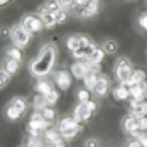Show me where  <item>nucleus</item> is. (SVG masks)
I'll use <instances>...</instances> for the list:
<instances>
[{
  "mask_svg": "<svg viewBox=\"0 0 147 147\" xmlns=\"http://www.w3.org/2000/svg\"><path fill=\"white\" fill-rule=\"evenodd\" d=\"M54 63H56V46L54 44H46L37 58L30 63V73L37 78L46 76V74L51 73V69L54 68Z\"/></svg>",
  "mask_w": 147,
  "mask_h": 147,
  "instance_id": "nucleus-1",
  "label": "nucleus"
},
{
  "mask_svg": "<svg viewBox=\"0 0 147 147\" xmlns=\"http://www.w3.org/2000/svg\"><path fill=\"white\" fill-rule=\"evenodd\" d=\"M9 37H10V41H12L14 46H17V47H26L30 42L32 34L22 24H15V26H12V29L9 30Z\"/></svg>",
  "mask_w": 147,
  "mask_h": 147,
  "instance_id": "nucleus-2",
  "label": "nucleus"
},
{
  "mask_svg": "<svg viewBox=\"0 0 147 147\" xmlns=\"http://www.w3.org/2000/svg\"><path fill=\"white\" fill-rule=\"evenodd\" d=\"M49 125H51V122H47L42 115V112L39 110V112L30 115L29 122H27V132L30 135H41L42 132H46L49 129Z\"/></svg>",
  "mask_w": 147,
  "mask_h": 147,
  "instance_id": "nucleus-3",
  "label": "nucleus"
},
{
  "mask_svg": "<svg viewBox=\"0 0 147 147\" xmlns=\"http://www.w3.org/2000/svg\"><path fill=\"white\" fill-rule=\"evenodd\" d=\"M59 132H61V135L66 139V140H71V139H74L76 135H78V132H80V122L73 117H64L59 120V125H58Z\"/></svg>",
  "mask_w": 147,
  "mask_h": 147,
  "instance_id": "nucleus-4",
  "label": "nucleus"
},
{
  "mask_svg": "<svg viewBox=\"0 0 147 147\" xmlns=\"http://www.w3.org/2000/svg\"><path fill=\"white\" fill-rule=\"evenodd\" d=\"M20 24L29 30L32 36H34V34H39L42 29H46L44 22H42V19H41V15L39 14H26L24 17H22Z\"/></svg>",
  "mask_w": 147,
  "mask_h": 147,
  "instance_id": "nucleus-5",
  "label": "nucleus"
},
{
  "mask_svg": "<svg viewBox=\"0 0 147 147\" xmlns=\"http://www.w3.org/2000/svg\"><path fill=\"white\" fill-rule=\"evenodd\" d=\"M134 74V68L130 64V61L125 58H120L115 64V76L120 83H127Z\"/></svg>",
  "mask_w": 147,
  "mask_h": 147,
  "instance_id": "nucleus-6",
  "label": "nucleus"
},
{
  "mask_svg": "<svg viewBox=\"0 0 147 147\" xmlns=\"http://www.w3.org/2000/svg\"><path fill=\"white\" fill-rule=\"evenodd\" d=\"M90 71H91V68H90L86 58L78 59L76 63L71 64V73H73V76L76 78V80H85V76H86Z\"/></svg>",
  "mask_w": 147,
  "mask_h": 147,
  "instance_id": "nucleus-7",
  "label": "nucleus"
},
{
  "mask_svg": "<svg viewBox=\"0 0 147 147\" xmlns=\"http://www.w3.org/2000/svg\"><path fill=\"white\" fill-rule=\"evenodd\" d=\"M54 83L59 90L66 91V90L71 88V73L66 71V69H59L54 73Z\"/></svg>",
  "mask_w": 147,
  "mask_h": 147,
  "instance_id": "nucleus-8",
  "label": "nucleus"
},
{
  "mask_svg": "<svg viewBox=\"0 0 147 147\" xmlns=\"http://www.w3.org/2000/svg\"><path fill=\"white\" fill-rule=\"evenodd\" d=\"M123 127H125V130L129 134H132L134 137H139L142 130H140V127H139V118L135 117V115H129V117L123 120Z\"/></svg>",
  "mask_w": 147,
  "mask_h": 147,
  "instance_id": "nucleus-9",
  "label": "nucleus"
},
{
  "mask_svg": "<svg viewBox=\"0 0 147 147\" xmlns=\"http://www.w3.org/2000/svg\"><path fill=\"white\" fill-rule=\"evenodd\" d=\"M91 113H93V112L88 108V105L80 102L76 107H74V113H73V115H74V118L81 123V122H86V120L91 117Z\"/></svg>",
  "mask_w": 147,
  "mask_h": 147,
  "instance_id": "nucleus-10",
  "label": "nucleus"
},
{
  "mask_svg": "<svg viewBox=\"0 0 147 147\" xmlns=\"http://www.w3.org/2000/svg\"><path fill=\"white\" fill-rule=\"evenodd\" d=\"M102 10V0H90L88 5L83 9V12H81V17H85V19H90V17H95V15H98V12Z\"/></svg>",
  "mask_w": 147,
  "mask_h": 147,
  "instance_id": "nucleus-11",
  "label": "nucleus"
},
{
  "mask_svg": "<svg viewBox=\"0 0 147 147\" xmlns=\"http://www.w3.org/2000/svg\"><path fill=\"white\" fill-rule=\"evenodd\" d=\"M130 98H132V100H137V102H146V98H147V83L130 86Z\"/></svg>",
  "mask_w": 147,
  "mask_h": 147,
  "instance_id": "nucleus-12",
  "label": "nucleus"
},
{
  "mask_svg": "<svg viewBox=\"0 0 147 147\" xmlns=\"http://www.w3.org/2000/svg\"><path fill=\"white\" fill-rule=\"evenodd\" d=\"M113 96H115V100H118V102H125V100H129V98H130V86L120 83L118 86L113 88Z\"/></svg>",
  "mask_w": 147,
  "mask_h": 147,
  "instance_id": "nucleus-13",
  "label": "nucleus"
},
{
  "mask_svg": "<svg viewBox=\"0 0 147 147\" xmlns=\"http://www.w3.org/2000/svg\"><path fill=\"white\" fill-rule=\"evenodd\" d=\"M39 15L44 22L46 29H53L54 26H58V20H56V12H46V10H39Z\"/></svg>",
  "mask_w": 147,
  "mask_h": 147,
  "instance_id": "nucleus-14",
  "label": "nucleus"
},
{
  "mask_svg": "<svg viewBox=\"0 0 147 147\" xmlns=\"http://www.w3.org/2000/svg\"><path fill=\"white\" fill-rule=\"evenodd\" d=\"M147 80V74L144 69H134V74L132 78L127 81V83H123V85H127V86H134V85H142V83H146Z\"/></svg>",
  "mask_w": 147,
  "mask_h": 147,
  "instance_id": "nucleus-15",
  "label": "nucleus"
},
{
  "mask_svg": "<svg viewBox=\"0 0 147 147\" xmlns=\"http://www.w3.org/2000/svg\"><path fill=\"white\" fill-rule=\"evenodd\" d=\"M61 139H64V137L61 135V132L54 130V129H47V130L44 132V142H46V146H53V144L59 142Z\"/></svg>",
  "mask_w": 147,
  "mask_h": 147,
  "instance_id": "nucleus-16",
  "label": "nucleus"
},
{
  "mask_svg": "<svg viewBox=\"0 0 147 147\" xmlns=\"http://www.w3.org/2000/svg\"><path fill=\"white\" fill-rule=\"evenodd\" d=\"M108 90H110L108 78H107V76H100V78H98V83H96V86H95V93H96L98 96H105V95L108 93Z\"/></svg>",
  "mask_w": 147,
  "mask_h": 147,
  "instance_id": "nucleus-17",
  "label": "nucleus"
},
{
  "mask_svg": "<svg viewBox=\"0 0 147 147\" xmlns=\"http://www.w3.org/2000/svg\"><path fill=\"white\" fill-rule=\"evenodd\" d=\"M105 56H107L105 49H103V47H96V46H95V49L90 53L88 59L91 61V63H95V64H102V61L105 59Z\"/></svg>",
  "mask_w": 147,
  "mask_h": 147,
  "instance_id": "nucleus-18",
  "label": "nucleus"
},
{
  "mask_svg": "<svg viewBox=\"0 0 147 147\" xmlns=\"http://www.w3.org/2000/svg\"><path fill=\"white\" fill-rule=\"evenodd\" d=\"M98 73L96 71H90L86 76H85V88L86 90H90V91H95V86H96V83H98Z\"/></svg>",
  "mask_w": 147,
  "mask_h": 147,
  "instance_id": "nucleus-19",
  "label": "nucleus"
},
{
  "mask_svg": "<svg viewBox=\"0 0 147 147\" xmlns=\"http://www.w3.org/2000/svg\"><path fill=\"white\" fill-rule=\"evenodd\" d=\"M19 68H20V61L12 59V58H7V61H5V66H3V69H5L7 73L15 74L17 71H19Z\"/></svg>",
  "mask_w": 147,
  "mask_h": 147,
  "instance_id": "nucleus-20",
  "label": "nucleus"
},
{
  "mask_svg": "<svg viewBox=\"0 0 147 147\" xmlns=\"http://www.w3.org/2000/svg\"><path fill=\"white\" fill-rule=\"evenodd\" d=\"M51 90H53L51 83H49V81H46V80H39V81H37V85H36V91H37V93H41V95H47Z\"/></svg>",
  "mask_w": 147,
  "mask_h": 147,
  "instance_id": "nucleus-21",
  "label": "nucleus"
},
{
  "mask_svg": "<svg viewBox=\"0 0 147 147\" xmlns=\"http://www.w3.org/2000/svg\"><path fill=\"white\" fill-rule=\"evenodd\" d=\"M59 9V3L58 0H47V2H44L42 5H41V9L39 10H46V12H58Z\"/></svg>",
  "mask_w": 147,
  "mask_h": 147,
  "instance_id": "nucleus-22",
  "label": "nucleus"
},
{
  "mask_svg": "<svg viewBox=\"0 0 147 147\" xmlns=\"http://www.w3.org/2000/svg\"><path fill=\"white\" fill-rule=\"evenodd\" d=\"M32 107H34L36 110H42V108H46V107H47V102H46L44 95L37 93V95L34 96V100H32Z\"/></svg>",
  "mask_w": 147,
  "mask_h": 147,
  "instance_id": "nucleus-23",
  "label": "nucleus"
},
{
  "mask_svg": "<svg viewBox=\"0 0 147 147\" xmlns=\"http://www.w3.org/2000/svg\"><path fill=\"white\" fill-rule=\"evenodd\" d=\"M22 47H17V46H12V47H9L7 51H5V54H7V58H12V59H17V61H22V51H20Z\"/></svg>",
  "mask_w": 147,
  "mask_h": 147,
  "instance_id": "nucleus-24",
  "label": "nucleus"
},
{
  "mask_svg": "<svg viewBox=\"0 0 147 147\" xmlns=\"http://www.w3.org/2000/svg\"><path fill=\"white\" fill-rule=\"evenodd\" d=\"M5 115H7L9 120H17V118L22 117V112H20V110H17L14 105H9V107H7V110H5Z\"/></svg>",
  "mask_w": 147,
  "mask_h": 147,
  "instance_id": "nucleus-25",
  "label": "nucleus"
},
{
  "mask_svg": "<svg viewBox=\"0 0 147 147\" xmlns=\"http://www.w3.org/2000/svg\"><path fill=\"white\" fill-rule=\"evenodd\" d=\"M46 96V102H47V105H51V107H53V105H56V103H58V100H59V93H58V90H51V91H49V93H47V95H44Z\"/></svg>",
  "mask_w": 147,
  "mask_h": 147,
  "instance_id": "nucleus-26",
  "label": "nucleus"
},
{
  "mask_svg": "<svg viewBox=\"0 0 147 147\" xmlns=\"http://www.w3.org/2000/svg\"><path fill=\"white\" fill-rule=\"evenodd\" d=\"M10 105H14L15 108H17V110H20L22 113H24V112H26V108H27V102H26L24 98H20V96L14 98V100L10 102Z\"/></svg>",
  "mask_w": 147,
  "mask_h": 147,
  "instance_id": "nucleus-27",
  "label": "nucleus"
},
{
  "mask_svg": "<svg viewBox=\"0 0 147 147\" xmlns=\"http://www.w3.org/2000/svg\"><path fill=\"white\" fill-rule=\"evenodd\" d=\"M46 142L41 140V135H30L29 142H27V147H46Z\"/></svg>",
  "mask_w": 147,
  "mask_h": 147,
  "instance_id": "nucleus-28",
  "label": "nucleus"
},
{
  "mask_svg": "<svg viewBox=\"0 0 147 147\" xmlns=\"http://www.w3.org/2000/svg\"><path fill=\"white\" fill-rule=\"evenodd\" d=\"M103 49H105L107 54H113V53H117L118 46H117L115 41H105V42H103Z\"/></svg>",
  "mask_w": 147,
  "mask_h": 147,
  "instance_id": "nucleus-29",
  "label": "nucleus"
},
{
  "mask_svg": "<svg viewBox=\"0 0 147 147\" xmlns=\"http://www.w3.org/2000/svg\"><path fill=\"white\" fill-rule=\"evenodd\" d=\"M41 112H42V115H44V118L47 120V122H53V120H54V117H56V112L53 110V107H51V105H47V107H46V108H42Z\"/></svg>",
  "mask_w": 147,
  "mask_h": 147,
  "instance_id": "nucleus-30",
  "label": "nucleus"
},
{
  "mask_svg": "<svg viewBox=\"0 0 147 147\" xmlns=\"http://www.w3.org/2000/svg\"><path fill=\"white\" fill-rule=\"evenodd\" d=\"M68 10L66 9H59L58 12H56V20H58V24H64L66 20H68Z\"/></svg>",
  "mask_w": 147,
  "mask_h": 147,
  "instance_id": "nucleus-31",
  "label": "nucleus"
},
{
  "mask_svg": "<svg viewBox=\"0 0 147 147\" xmlns=\"http://www.w3.org/2000/svg\"><path fill=\"white\" fill-rule=\"evenodd\" d=\"M90 0H74V12H78V15H81V12H83V9L88 5Z\"/></svg>",
  "mask_w": 147,
  "mask_h": 147,
  "instance_id": "nucleus-32",
  "label": "nucleus"
},
{
  "mask_svg": "<svg viewBox=\"0 0 147 147\" xmlns=\"http://www.w3.org/2000/svg\"><path fill=\"white\" fill-rule=\"evenodd\" d=\"M10 76H12L10 73H7L5 69H2V73H0V88H5V86L9 85V81H10Z\"/></svg>",
  "mask_w": 147,
  "mask_h": 147,
  "instance_id": "nucleus-33",
  "label": "nucleus"
},
{
  "mask_svg": "<svg viewBox=\"0 0 147 147\" xmlns=\"http://www.w3.org/2000/svg\"><path fill=\"white\" fill-rule=\"evenodd\" d=\"M78 102L81 103L90 102V90H80L78 91Z\"/></svg>",
  "mask_w": 147,
  "mask_h": 147,
  "instance_id": "nucleus-34",
  "label": "nucleus"
},
{
  "mask_svg": "<svg viewBox=\"0 0 147 147\" xmlns=\"http://www.w3.org/2000/svg\"><path fill=\"white\" fill-rule=\"evenodd\" d=\"M59 7L66 9V10H73L74 9V0H58Z\"/></svg>",
  "mask_w": 147,
  "mask_h": 147,
  "instance_id": "nucleus-35",
  "label": "nucleus"
},
{
  "mask_svg": "<svg viewBox=\"0 0 147 147\" xmlns=\"http://www.w3.org/2000/svg\"><path fill=\"white\" fill-rule=\"evenodd\" d=\"M139 26L144 30H147V12H142L139 15Z\"/></svg>",
  "mask_w": 147,
  "mask_h": 147,
  "instance_id": "nucleus-36",
  "label": "nucleus"
},
{
  "mask_svg": "<svg viewBox=\"0 0 147 147\" xmlns=\"http://www.w3.org/2000/svg\"><path fill=\"white\" fill-rule=\"evenodd\" d=\"M139 127H140V130L142 132H147V115L139 118Z\"/></svg>",
  "mask_w": 147,
  "mask_h": 147,
  "instance_id": "nucleus-37",
  "label": "nucleus"
},
{
  "mask_svg": "<svg viewBox=\"0 0 147 147\" xmlns=\"http://www.w3.org/2000/svg\"><path fill=\"white\" fill-rule=\"evenodd\" d=\"M139 140H140V144H142V147H147V132H142L139 137H137Z\"/></svg>",
  "mask_w": 147,
  "mask_h": 147,
  "instance_id": "nucleus-38",
  "label": "nucleus"
},
{
  "mask_svg": "<svg viewBox=\"0 0 147 147\" xmlns=\"http://www.w3.org/2000/svg\"><path fill=\"white\" fill-rule=\"evenodd\" d=\"M86 147H98V140H95V139H90V140H86V144H85Z\"/></svg>",
  "mask_w": 147,
  "mask_h": 147,
  "instance_id": "nucleus-39",
  "label": "nucleus"
},
{
  "mask_svg": "<svg viewBox=\"0 0 147 147\" xmlns=\"http://www.w3.org/2000/svg\"><path fill=\"white\" fill-rule=\"evenodd\" d=\"M127 147H142V144H140V140H139V139H135V140H130Z\"/></svg>",
  "mask_w": 147,
  "mask_h": 147,
  "instance_id": "nucleus-40",
  "label": "nucleus"
},
{
  "mask_svg": "<svg viewBox=\"0 0 147 147\" xmlns=\"http://www.w3.org/2000/svg\"><path fill=\"white\" fill-rule=\"evenodd\" d=\"M86 105H88V108L91 110V112H95V110H96V103H95V102H91V100H90V102H86Z\"/></svg>",
  "mask_w": 147,
  "mask_h": 147,
  "instance_id": "nucleus-41",
  "label": "nucleus"
},
{
  "mask_svg": "<svg viewBox=\"0 0 147 147\" xmlns=\"http://www.w3.org/2000/svg\"><path fill=\"white\" fill-rule=\"evenodd\" d=\"M9 2H10V0H0V3H2V5H7Z\"/></svg>",
  "mask_w": 147,
  "mask_h": 147,
  "instance_id": "nucleus-42",
  "label": "nucleus"
},
{
  "mask_svg": "<svg viewBox=\"0 0 147 147\" xmlns=\"http://www.w3.org/2000/svg\"><path fill=\"white\" fill-rule=\"evenodd\" d=\"M146 2H147V0H146Z\"/></svg>",
  "mask_w": 147,
  "mask_h": 147,
  "instance_id": "nucleus-43",
  "label": "nucleus"
}]
</instances>
